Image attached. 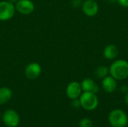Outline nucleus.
<instances>
[{"instance_id": "4be33fe9", "label": "nucleus", "mask_w": 128, "mask_h": 127, "mask_svg": "<svg viewBox=\"0 0 128 127\" xmlns=\"http://www.w3.org/2000/svg\"><path fill=\"white\" fill-rule=\"evenodd\" d=\"M110 1H118V0H110Z\"/></svg>"}, {"instance_id": "f8f14e48", "label": "nucleus", "mask_w": 128, "mask_h": 127, "mask_svg": "<svg viewBox=\"0 0 128 127\" xmlns=\"http://www.w3.org/2000/svg\"><path fill=\"white\" fill-rule=\"evenodd\" d=\"M118 55V49L116 45L110 44L105 47L104 50V56L109 60L115 59Z\"/></svg>"}, {"instance_id": "39448f33", "label": "nucleus", "mask_w": 128, "mask_h": 127, "mask_svg": "<svg viewBox=\"0 0 128 127\" xmlns=\"http://www.w3.org/2000/svg\"><path fill=\"white\" fill-rule=\"evenodd\" d=\"M3 123L8 127H16L20 124V115L18 113L13 110H6L2 116Z\"/></svg>"}, {"instance_id": "f3484780", "label": "nucleus", "mask_w": 128, "mask_h": 127, "mask_svg": "<svg viewBox=\"0 0 128 127\" xmlns=\"http://www.w3.org/2000/svg\"><path fill=\"white\" fill-rule=\"evenodd\" d=\"M72 106H73L74 108H79L80 106H81V104H80V100H77V99H74V100H73Z\"/></svg>"}, {"instance_id": "6ab92c4d", "label": "nucleus", "mask_w": 128, "mask_h": 127, "mask_svg": "<svg viewBox=\"0 0 128 127\" xmlns=\"http://www.w3.org/2000/svg\"><path fill=\"white\" fill-rule=\"evenodd\" d=\"M121 91L122 93H128V87L126 85H123L122 87H121Z\"/></svg>"}, {"instance_id": "20e7f679", "label": "nucleus", "mask_w": 128, "mask_h": 127, "mask_svg": "<svg viewBox=\"0 0 128 127\" xmlns=\"http://www.w3.org/2000/svg\"><path fill=\"white\" fill-rule=\"evenodd\" d=\"M15 13V7L8 1L0 2V20L6 21L11 19Z\"/></svg>"}, {"instance_id": "2eb2a0df", "label": "nucleus", "mask_w": 128, "mask_h": 127, "mask_svg": "<svg viewBox=\"0 0 128 127\" xmlns=\"http://www.w3.org/2000/svg\"><path fill=\"white\" fill-rule=\"evenodd\" d=\"M79 126L80 127H93V122L91 119L85 118L80 121Z\"/></svg>"}, {"instance_id": "f03ea898", "label": "nucleus", "mask_w": 128, "mask_h": 127, "mask_svg": "<svg viewBox=\"0 0 128 127\" xmlns=\"http://www.w3.org/2000/svg\"><path fill=\"white\" fill-rule=\"evenodd\" d=\"M109 122L112 127H125L128 124L127 114L122 109H114L108 117Z\"/></svg>"}, {"instance_id": "423d86ee", "label": "nucleus", "mask_w": 128, "mask_h": 127, "mask_svg": "<svg viewBox=\"0 0 128 127\" xmlns=\"http://www.w3.org/2000/svg\"><path fill=\"white\" fill-rule=\"evenodd\" d=\"M16 9L22 14H30L34 10V5L31 0H18L16 3Z\"/></svg>"}, {"instance_id": "aec40b11", "label": "nucleus", "mask_w": 128, "mask_h": 127, "mask_svg": "<svg viewBox=\"0 0 128 127\" xmlns=\"http://www.w3.org/2000/svg\"><path fill=\"white\" fill-rule=\"evenodd\" d=\"M125 102H126V103L128 105V93H127V94L125 96Z\"/></svg>"}, {"instance_id": "f257e3e1", "label": "nucleus", "mask_w": 128, "mask_h": 127, "mask_svg": "<svg viewBox=\"0 0 128 127\" xmlns=\"http://www.w3.org/2000/svg\"><path fill=\"white\" fill-rule=\"evenodd\" d=\"M110 73L116 80L125 79L128 77V62L119 59L114 61L109 68Z\"/></svg>"}, {"instance_id": "412c9836", "label": "nucleus", "mask_w": 128, "mask_h": 127, "mask_svg": "<svg viewBox=\"0 0 128 127\" xmlns=\"http://www.w3.org/2000/svg\"><path fill=\"white\" fill-rule=\"evenodd\" d=\"M8 1H10V2H11V3H14V2H16L18 0H8Z\"/></svg>"}, {"instance_id": "0eeeda50", "label": "nucleus", "mask_w": 128, "mask_h": 127, "mask_svg": "<svg viewBox=\"0 0 128 127\" xmlns=\"http://www.w3.org/2000/svg\"><path fill=\"white\" fill-rule=\"evenodd\" d=\"M84 13L88 16H95L99 10V6L94 0H86L82 4Z\"/></svg>"}, {"instance_id": "dca6fc26", "label": "nucleus", "mask_w": 128, "mask_h": 127, "mask_svg": "<svg viewBox=\"0 0 128 127\" xmlns=\"http://www.w3.org/2000/svg\"><path fill=\"white\" fill-rule=\"evenodd\" d=\"M71 4H72L73 7H79L82 4L81 0H72Z\"/></svg>"}, {"instance_id": "ddd939ff", "label": "nucleus", "mask_w": 128, "mask_h": 127, "mask_svg": "<svg viewBox=\"0 0 128 127\" xmlns=\"http://www.w3.org/2000/svg\"><path fill=\"white\" fill-rule=\"evenodd\" d=\"M12 97V91L8 88H0V105L5 104Z\"/></svg>"}, {"instance_id": "6e6552de", "label": "nucleus", "mask_w": 128, "mask_h": 127, "mask_svg": "<svg viewBox=\"0 0 128 127\" xmlns=\"http://www.w3.org/2000/svg\"><path fill=\"white\" fill-rule=\"evenodd\" d=\"M82 92V88L81 85L77 82H70L66 89V94L68 98L71 100L77 99L79 97H80Z\"/></svg>"}, {"instance_id": "7ed1b4c3", "label": "nucleus", "mask_w": 128, "mask_h": 127, "mask_svg": "<svg viewBox=\"0 0 128 127\" xmlns=\"http://www.w3.org/2000/svg\"><path fill=\"white\" fill-rule=\"evenodd\" d=\"M80 101L81 106L87 111L94 110L98 106V98L96 94L93 92L84 91L80 95Z\"/></svg>"}, {"instance_id": "a211bd4d", "label": "nucleus", "mask_w": 128, "mask_h": 127, "mask_svg": "<svg viewBox=\"0 0 128 127\" xmlns=\"http://www.w3.org/2000/svg\"><path fill=\"white\" fill-rule=\"evenodd\" d=\"M118 1L122 7H128V0H118Z\"/></svg>"}, {"instance_id": "9b49d317", "label": "nucleus", "mask_w": 128, "mask_h": 127, "mask_svg": "<svg viewBox=\"0 0 128 127\" xmlns=\"http://www.w3.org/2000/svg\"><path fill=\"white\" fill-rule=\"evenodd\" d=\"M81 85V88L82 90L84 91H87V92H93L94 94H96L99 88L97 85V84L92 79H85L84 80H82Z\"/></svg>"}, {"instance_id": "9d476101", "label": "nucleus", "mask_w": 128, "mask_h": 127, "mask_svg": "<svg viewBox=\"0 0 128 127\" xmlns=\"http://www.w3.org/2000/svg\"><path fill=\"white\" fill-rule=\"evenodd\" d=\"M102 87L104 90L107 93H112L116 90L117 82L112 76H106L102 81Z\"/></svg>"}, {"instance_id": "4468645a", "label": "nucleus", "mask_w": 128, "mask_h": 127, "mask_svg": "<svg viewBox=\"0 0 128 127\" xmlns=\"http://www.w3.org/2000/svg\"><path fill=\"white\" fill-rule=\"evenodd\" d=\"M109 72H110L109 68L106 66H100L97 68V70L95 71V74H96L97 77L104 79V77H106L107 76Z\"/></svg>"}, {"instance_id": "1a4fd4ad", "label": "nucleus", "mask_w": 128, "mask_h": 127, "mask_svg": "<svg viewBox=\"0 0 128 127\" xmlns=\"http://www.w3.org/2000/svg\"><path fill=\"white\" fill-rule=\"evenodd\" d=\"M41 67L40 64L37 63H32L28 64L25 70V73L26 77L28 79H37L41 73Z\"/></svg>"}]
</instances>
